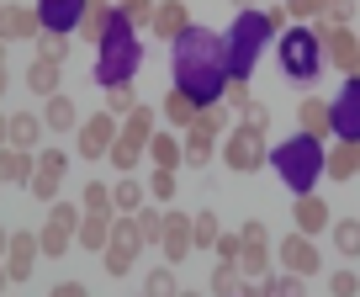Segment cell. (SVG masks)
Returning <instances> with one entry per match:
<instances>
[{
    "mask_svg": "<svg viewBox=\"0 0 360 297\" xmlns=\"http://www.w3.org/2000/svg\"><path fill=\"white\" fill-rule=\"evenodd\" d=\"M27 186H32L37 202H58V186H64V181H53V175H37V170H32V181H27Z\"/></svg>",
    "mask_w": 360,
    "mask_h": 297,
    "instance_id": "obj_52",
    "label": "cell"
},
{
    "mask_svg": "<svg viewBox=\"0 0 360 297\" xmlns=\"http://www.w3.org/2000/svg\"><path fill=\"white\" fill-rule=\"evenodd\" d=\"M122 133L138 138V144H148V138L159 133V122H154V112H148V106H133V112L122 117Z\"/></svg>",
    "mask_w": 360,
    "mask_h": 297,
    "instance_id": "obj_36",
    "label": "cell"
},
{
    "mask_svg": "<svg viewBox=\"0 0 360 297\" xmlns=\"http://www.w3.org/2000/svg\"><path fill=\"white\" fill-rule=\"evenodd\" d=\"M238 271H244V282H270V250H244Z\"/></svg>",
    "mask_w": 360,
    "mask_h": 297,
    "instance_id": "obj_37",
    "label": "cell"
},
{
    "mask_svg": "<svg viewBox=\"0 0 360 297\" xmlns=\"http://www.w3.org/2000/svg\"><path fill=\"white\" fill-rule=\"evenodd\" d=\"M148 27H154L159 43H180L196 22H191V11H186V0H159V11H154V22H148Z\"/></svg>",
    "mask_w": 360,
    "mask_h": 297,
    "instance_id": "obj_14",
    "label": "cell"
},
{
    "mask_svg": "<svg viewBox=\"0 0 360 297\" xmlns=\"http://www.w3.org/2000/svg\"><path fill=\"white\" fill-rule=\"evenodd\" d=\"M117 138H122L117 117H112V112H96V117H85V122H79V154H85V160H101V154H112Z\"/></svg>",
    "mask_w": 360,
    "mask_h": 297,
    "instance_id": "obj_11",
    "label": "cell"
},
{
    "mask_svg": "<svg viewBox=\"0 0 360 297\" xmlns=\"http://www.w3.org/2000/svg\"><path fill=\"white\" fill-rule=\"evenodd\" d=\"M0 16H6V6H0Z\"/></svg>",
    "mask_w": 360,
    "mask_h": 297,
    "instance_id": "obj_62",
    "label": "cell"
},
{
    "mask_svg": "<svg viewBox=\"0 0 360 297\" xmlns=\"http://www.w3.org/2000/svg\"><path fill=\"white\" fill-rule=\"evenodd\" d=\"M212 148H217V133L196 117L191 127H186V165H196V170H207V160H212Z\"/></svg>",
    "mask_w": 360,
    "mask_h": 297,
    "instance_id": "obj_24",
    "label": "cell"
},
{
    "mask_svg": "<svg viewBox=\"0 0 360 297\" xmlns=\"http://www.w3.org/2000/svg\"><path fill=\"white\" fill-rule=\"evenodd\" d=\"M223 160H228V170L255 175L259 165H270V144H265V133H259V127H249V122H238L233 133H228V144H223Z\"/></svg>",
    "mask_w": 360,
    "mask_h": 297,
    "instance_id": "obj_6",
    "label": "cell"
},
{
    "mask_svg": "<svg viewBox=\"0 0 360 297\" xmlns=\"http://www.w3.org/2000/svg\"><path fill=\"white\" fill-rule=\"evenodd\" d=\"M79 207H85V213H117V207H112V186L90 181L85 191H79Z\"/></svg>",
    "mask_w": 360,
    "mask_h": 297,
    "instance_id": "obj_39",
    "label": "cell"
},
{
    "mask_svg": "<svg viewBox=\"0 0 360 297\" xmlns=\"http://www.w3.org/2000/svg\"><path fill=\"white\" fill-rule=\"evenodd\" d=\"M265 43H270V22H265V11H238V16H233V27H228V37H223L228 80H244V85H249V75H255V58L265 53Z\"/></svg>",
    "mask_w": 360,
    "mask_h": 297,
    "instance_id": "obj_3",
    "label": "cell"
},
{
    "mask_svg": "<svg viewBox=\"0 0 360 297\" xmlns=\"http://www.w3.org/2000/svg\"><path fill=\"white\" fill-rule=\"evenodd\" d=\"M112 16H117V0H85V16H79V37H85V43H101L106 27H112Z\"/></svg>",
    "mask_w": 360,
    "mask_h": 297,
    "instance_id": "obj_23",
    "label": "cell"
},
{
    "mask_svg": "<svg viewBox=\"0 0 360 297\" xmlns=\"http://www.w3.org/2000/svg\"><path fill=\"white\" fill-rule=\"evenodd\" d=\"M292 223H297V234H328L334 229V213H328V202L318 191H307V196H297V207H292Z\"/></svg>",
    "mask_w": 360,
    "mask_h": 297,
    "instance_id": "obj_15",
    "label": "cell"
},
{
    "mask_svg": "<svg viewBox=\"0 0 360 297\" xmlns=\"http://www.w3.org/2000/svg\"><path fill=\"white\" fill-rule=\"evenodd\" d=\"M355 175H360V144L334 138V148H328V181H355Z\"/></svg>",
    "mask_w": 360,
    "mask_h": 297,
    "instance_id": "obj_26",
    "label": "cell"
},
{
    "mask_svg": "<svg viewBox=\"0 0 360 297\" xmlns=\"http://www.w3.org/2000/svg\"><path fill=\"white\" fill-rule=\"evenodd\" d=\"M6 250H11V229H0V260H6Z\"/></svg>",
    "mask_w": 360,
    "mask_h": 297,
    "instance_id": "obj_57",
    "label": "cell"
},
{
    "mask_svg": "<svg viewBox=\"0 0 360 297\" xmlns=\"http://www.w3.org/2000/svg\"><path fill=\"white\" fill-rule=\"evenodd\" d=\"M207 292H212V297H244V271L217 260V271H212V282H207Z\"/></svg>",
    "mask_w": 360,
    "mask_h": 297,
    "instance_id": "obj_32",
    "label": "cell"
},
{
    "mask_svg": "<svg viewBox=\"0 0 360 297\" xmlns=\"http://www.w3.org/2000/svg\"><path fill=\"white\" fill-rule=\"evenodd\" d=\"M37 58H58V64H64L69 58V32H43L37 37Z\"/></svg>",
    "mask_w": 360,
    "mask_h": 297,
    "instance_id": "obj_45",
    "label": "cell"
},
{
    "mask_svg": "<svg viewBox=\"0 0 360 297\" xmlns=\"http://www.w3.org/2000/svg\"><path fill=\"white\" fill-rule=\"evenodd\" d=\"M148 160H154V170H180L186 165V144L169 133H154L148 138Z\"/></svg>",
    "mask_w": 360,
    "mask_h": 297,
    "instance_id": "obj_28",
    "label": "cell"
},
{
    "mask_svg": "<svg viewBox=\"0 0 360 297\" xmlns=\"http://www.w3.org/2000/svg\"><path fill=\"white\" fill-rule=\"evenodd\" d=\"M169 53H175V64L180 58H223V37L207 32V27H191L180 43H169Z\"/></svg>",
    "mask_w": 360,
    "mask_h": 297,
    "instance_id": "obj_20",
    "label": "cell"
},
{
    "mask_svg": "<svg viewBox=\"0 0 360 297\" xmlns=\"http://www.w3.org/2000/svg\"><path fill=\"white\" fill-rule=\"evenodd\" d=\"M297 122H302L297 133L328 144V138H334V101H318V96H313V101H302V106H297Z\"/></svg>",
    "mask_w": 360,
    "mask_h": 297,
    "instance_id": "obj_18",
    "label": "cell"
},
{
    "mask_svg": "<svg viewBox=\"0 0 360 297\" xmlns=\"http://www.w3.org/2000/svg\"><path fill=\"white\" fill-rule=\"evenodd\" d=\"M112 223H117V213H85L79 217V250H106L112 244Z\"/></svg>",
    "mask_w": 360,
    "mask_h": 297,
    "instance_id": "obj_22",
    "label": "cell"
},
{
    "mask_svg": "<svg viewBox=\"0 0 360 297\" xmlns=\"http://www.w3.org/2000/svg\"><path fill=\"white\" fill-rule=\"evenodd\" d=\"M328 234H334V250L345 255V260H355V255H360V217H339Z\"/></svg>",
    "mask_w": 360,
    "mask_h": 297,
    "instance_id": "obj_34",
    "label": "cell"
},
{
    "mask_svg": "<svg viewBox=\"0 0 360 297\" xmlns=\"http://www.w3.org/2000/svg\"><path fill=\"white\" fill-rule=\"evenodd\" d=\"M32 170H37V154L32 148H0V186H27L32 181Z\"/></svg>",
    "mask_w": 360,
    "mask_h": 297,
    "instance_id": "obj_21",
    "label": "cell"
},
{
    "mask_svg": "<svg viewBox=\"0 0 360 297\" xmlns=\"http://www.w3.org/2000/svg\"><path fill=\"white\" fill-rule=\"evenodd\" d=\"M212 250H217V260H223V265H238V255H244V239H238V234H223Z\"/></svg>",
    "mask_w": 360,
    "mask_h": 297,
    "instance_id": "obj_51",
    "label": "cell"
},
{
    "mask_svg": "<svg viewBox=\"0 0 360 297\" xmlns=\"http://www.w3.org/2000/svg\"><path fill=\"white\" fill-rule=\"evenodd\" d=\"M37 255H43V244H37V234H11V250H6V271H11V282H27L37 265Z\"/></svg>",
    "mask_w": 360,
    "mask_h": 297,
    "instance_id": "obj_19",
    "label": "cell"
},
{
    "mask_svg": "<svg viewBox=\"0 0 360 297\" xmlns=\"http://www.w3.org/2000/svg\"><path fill=\"white\" fill-rule=\"evenodd\" d=\"M180 297H207V292H180Z\"/></svg>",
    "mask_w": 360,
    "mask_h": 297,
    "instance_id": "obj_61",
    "label": "cell"
},
{
    "mask_svg": "<svg viewBox=\"0 0 360 297\" xmlns=\"http://www.w3.org/2000/svg\"><path fill=\"white\" fill-rule=\"evenodd\" d=\"M43 117H37V112H16L11 117V148H32V154H37V138H43Z\"/></svg>",
    "mask_w": 360,
    "mask_h": 297,
    "instance_id": "obj_29",
    "label": "cell"
},
{
    "mask_svg": "<svg viewBox=\"0 0 360 297\" xmlns=\"http://www.w3.org/2000/svg\"><path fill=\"white\" fill-rule=\"evenodd\" d=\"M270 165H276V175H281L297 196H307L328 175V148L318 144V138H307V133H292L286 144L270 148Z\"/></svg>",
    "mask_w": 360,
    "mask_h": 297,
    "instance_id": "obj_2",
    "label": "cell"
},
{
    "mask_svg": "<svg viewBox=\"0 0 360 297\" xmlns=\"http://www.w3.org/2000/svg\"><path fill=\"white\" fill-rule=\"evenodd\" d=\"M238 117H244L249 127H259V133H270V106H265V101H255V96H249V106H244Z\"/></svg>",
    "mask_w": 360,
    "mask_h": 297,
    "instance_id": "obj_50",
    "label": "cell"
},
{
    "mask_svg": "<svg viewBox=\"0 0 360 297\" xmlns=\"http://www.w3.org/2000/svg\"><path fill=\"white\" fill-rule=\"evenodd\" d=\"M148 196H154V202H169V196H175V170H154L148 175Z\"/></svg>",
    "mask_w": 360,
    "mask_h": 297,
    "instance_id": "obj_47",
    "label": "cell"
},
{
    "mask_svg": "<svg viewBox=\"0 0 360 297\" xmlns=\"http://www.w3.org/2000/svg\"><path fill=\"white\" fill-rule=\"evenodd\" d=\"M233 11H255V0H233Z\"/></svg>",
    "mask_w": 360,
    "mask_h": 297,
    "instance_id": "obj_58",
    "label": "cell"
},
{
    "mask_svg": "<svg viewBox=\"0 0 360 297\" xmlns=\"http://www.w3.org/2000/svg\"><path fill=\"white\" fill-rule=\"evenodd\" d=\"M286 6H292L297 22H313V16H323V11H328V0H286Z\"/></svg>",
    "mask_w": 360,
    "mask_h": 297,
    "instance_id": "obj_54",
    "label": "cell"
},
{
    "mask_svg": "<svg viewBox=\"0 0 360 297\" xmlns=\"http://www.w3.org/2000/svg\"><path fill=\"white\" fill-rule=\"evenodd\" d=\"M143 297H180V282H175V265H154L143 276Z\"/></svg>",
    "mask_w": 360,
    "mask_h": 297,
    "instance_id": "obj_35",
    "label": "cell"
},
{
    "mask_svg": "<svg viewBox=\"0 0 360 297\" xmlns=\"http://www.w3.org/2000/svg\"><path fill=\"white\" fill-rule=\"evenodd\" d=\"M6 282H11V271H6V260H0V292H6Z\"/></svg>",
    "mask_w": 360,
    "mask_h": 297,
    "instance_id": "obj_59",
    "label": "cell"
},
{
    "mask_svg": "<svg viewBox=\"0 0 360 297\" xmlns=\"http://www.w3.org/2000/svg\"><path fill=\"white\" fill-rule=\"evenodd\" d=\"M143 64V43H138V27L122 11L112 16L106 37L96 43V80L112 91V85H133V69Z\"/></svg>",
    "mask_w": 360,
    "mask_h": 297,
    "instance_id": "obj_1",
    "label": "cell"
},
{
    "mask_svg": "<svg viewBox=\"0 0 360 297\" xmlns=\"http://www.w3.org/2000/svg\"><path fill=\"white\" fill-rule=\"evenodd\" d=\"M0 69H6V37H0Z\"/></svg>",
    "mask_w": 360,
    "mask_h": 297,
    "instance_id": "obj_60",
    "label": "cell"
},
{
    "mask_svg": "<svg viewBox=\"0 0 360 297\" xmlns=\"http://www.w3.org/2000/svg\"><path fill=\"white\" fill-rule=\"evenodd\" d=\"M318 37H323V58L345 75H360V37L349 27H334V22H318Z\"/></svg>",
    "mask_w": 360,
    "mask_h": 297,
    "instance_id": "obj_9",
    "label": "cell"
},
{
    "mask_svg": "<svg viewBox=\"0 0 360 297\" xmlns=\"http://www.w3.org/2000/svg\"><path fill=\"white\" fill-rule=\"evenodd\" d=\"M328 292H334V297H355L360 292V276L355 271H334V276H328Z\"/></svg>",
    "mask_w": 360,
    "mask_h": 297,
    "instance_id": "obj_53",
    "label": "cell"
},
{
    "mask_svg": "<svg viewBox=\"0 0 360 297\" xmlns=\"http://www.w3.org/2000/svg\"><path fill=\"white\" fill-rule=\"evenodd\" d=\"M228 112H233V106H223V101H217V106H202V122L212 127V133H223V127H228Z\"/></svg>",
    "mask_w": 360,
    "mask_h": 297,
    "instance_id": "obj_55",
    "label": "cell"
},
{
    "mask_svg": "<svg viewBox=\"0 0 360 297\" xmlns=\"http://www.w3.org/2000/svg\"><path fill=\"white\" fill-rule=\"evenodd\" d=\"M37 16H43V32H79L85 0H37Z\"/></svg>",
    "mask_w": 360,
    "mask_h": 297,
    "instance_id": "obj_16",
    "label": "cell"
},
{
    "mask_svg": "<svg viewBox=\"0 0 360 297\" xmlns=\"http://www.w3.org/2000/svg\"><path fill=\"white\" fill-rule=\"evenodd\" d=\"M79 217H85V207H75V202H53L48 207V223L37 229V244H43V255H69V244H75V234H79Z\"/></svg>",
    "mask_w": 360,
    "mask_h": 297,
    "instance_id": "obj_7",
    "label": "cell"
},
{
    "mask_svg": "<svg viewBox=\"0 0 360 297\" xmlns=\"http://www.w3.org/2000/svg\"><path fill=\"white\" fill-rule=\"evenodd\" d=\"M228 64L223 58H180L175 64V91H186L196 106H217L228 96Z\"/></svg>",
    "mask_w": 360,
    "mask_h": 297,
    "instance_id": "obj_4",
    "label": "cell"
},
{
    "mask_svg": "<svg viewBox=\"0 0 360 297\" xmlns=\"http://www.w3.org/2000/svg\"><path fill=\"white\" fill-rule=\"evenodd\" d=\"M334 138L360 144V75H349L345 91L334 96Z\"/></svg>",
    "mask_w": 360,
    "mask_h": 297,
    "instance_id": "obj_12",
    "label": "cell"
},
{
    "mask_svg": "<svg viewBox=\"0 0 360 297\" xmlns=\"http://www.w3.org/2000/svg\"><path fill=\"white\" fill-rule=\"evenodd\" d=\"M281 69H286V80H297V85L318 80V69H323V37H318V27L292 22L281 32Z\"/></svg>",
    "mask_w": 360,
    "mask_h": 297,
    "instance_id": "obj_5",
    "label": "cell"
},
{
    "mask_svg": "<svg viewBox=\"0 0 360 297\" xmlns=\"http://www.w3.org/2000/svg\"><path fill=\"white\" fill-rule=\"evenodd\" d=\"M265 22H270V32H286L297 16H292V6H286V0H270V6H265Z\"/></svg>",
    "mask_w": 360,
    "mask_h": 297,
    "instance_id": "obj_48",
    "label": "cell"
},
{
    "mask_svg": "<svg viewBox=\"0 0 360 297\" xmlns=\"http://www.w3.org/2000/svg\"><path fill=\"white\" fill-rule=\"evenodd\" d=\"M0 37H6V43L43 37V16H37V6H6V16H0Z\"/></svg>",
    "mask_w": 360,
    "mask_h": 297,
    "instance_id": "obj_17",
    "label": "cell"
},
{
    "mask_svg": "<svg viewBox=\"0 0 360 297\" xmlns=\"http://www.w3.org/2000/svg\"><path fill=\"white\" fill-rule=\"evenodd\" d=\"M138 234H143V244H159L165 239V213H159V207H138Z\"/></svg>",
    "mask_w": 360,
    "mask_h": 297,
    "instance_id": "obj_38",
    "label": "cell"
},
{
    "mask_svg": "<svg viewBox=\"0 0 360 297\" xmlns=\"http://www.w3.org/2000/svg\"><path fill=\"white\" fill-rule=\"evenodd\" d=\"M133 106H138V91H133V85H112V91H106V112H112V117H127Z\"/></svg>",
    "mask_w": 360,
    "mask_h": 297,
    "instance_id": "obj_43",
    "label": "cell"
},
{
    "mask_svg": "<svg viewBox=\"0 0 360 297\" xmlns=\"http://www.w3.org/2000/svg\"><path fill=\"white\" fill-rule=\"evenodd\" d=\"M318 22H334V27H349V22H355V0H328V11L318 16Z\"/></svg>",
    "mask_w": 360,
    "mask_h": 297,
    "instance_id": "obj_49",
    "label": "cell"
},
{
    "mask_svg": "<svg viewBox=\"0 0 360 297\" xmlns=\"http://www.w3.org/2000/svg\"><path fill=\"white\" fill-rule=\"evenodd\" d=\"M238 239H244V250H270V229L259 223V217H249L244 229H238Z\"/></svg>",
    "mask_w": 360,
    "mask_h": 297,
    "instance_id": "obj_46",
    "label": "cell"
},
{
    "mask_svg": "<svg viewBox=\"0 0 360 297\" xmlns=\"http://www.w3.org/2000/svg\"><path fill=\"white\" fill-rule=\"evenodd\" d=\"M43 122L53 127V133H79V112H75V96H48L43 101Z\"/></svg>",
    "mask_w": 360,
    "mask_h": 297,
    "instance_id": "obj_25",
    "label": "cell"
},
{
    "mask_svg": "<svg viewBox=\"0 0 360 297\" xmlns=\"http://www.w3.org/2000/svg\"><path fill=\"white\" fill-rule=\"evenodd\" d=\"M276 260H281V271H292V276H318L323 271V250H318L307 234H286L281 250H276Z\"/></svg>",
    "mask_w": 360,
    "mask_h": 297,
    "instance_id": "obj_10",
    "label": "cell"
},
{
    "mask_svg": "<svg viewBox=\"0 0 360 297\" xmlns=\"http://www.w3.org/2000/svg\"><path fill=\"white\" fill-rule=\"evenodd\" d=\"M196 117H202V106H196L186 91H169V96H165V122H169V127H191Z\"/></svg>",
    "mask_w": 360,
    "mask_h": 297,
    "instance_id": "obj_30",
    "label": "cell"
},
{
    "mask_svg": "<svg viewBox=\"0 0 360 297\" xmlns=\"http://www.w3.org/2000/svg\"><path fill=\"white\" fill-rule=\"evenodd\" d=\"M191 234H196V244H202V250H212V244L223 239V229H217V213H196V217H191Z\"/></svg>",
    "mask_w": 360,
    "mask_h": 297,
    "instance_id": "obj_41",
    "label": "cell"
},
{
    "mask_svg": "<svg viewBox=\"0 0 360 297\" xmlns=\"http://www.w3.org/2000/svg\"><path fill=\"white\" fill-rule=\"evenodd\" d=\"M138 250H143L138 217L117 213V223H112V244L101 250V260H106V276H127V271H133V260H138Z\"/></svg>",
    "mask_w": 360,
    "mask_h": 297,
    "instance_id": "obj_8",
    "label": "cell"
},
{
    "mask_svg": "<svg viewBox=\"0 0 360 297\" xmlns=\"http://www.w3.org/2000/svg\"><path fill=\"white\" fill-rule=\"evenodd\" d=\"M58 75H64L58 58H32V69H27V91L48 101V96H58Z\"/></svg>",
    "mask_w": 360,
    "mask_h": 297,
    "instance_id": "obj_27",
    "label": "cell"
},
{
    "mask_svg": "<svg viewBox=\"0 0 360 297\" xmlns=\"http://www.w3.org/2000/svg\"><path fill=\"white\" fill-rule=\"evenodd\" d=\"M270 297H307V276H292V271L270 276Z\"/></svg>",
    "mask_w": 360,
    "mask_h": 297,
    "instance_id": "obj_42",
    "label": "cell"
},
{
    "mask_svg": "<svg viewBox=\"0 0 360 297\" xmlns=\"http://www.w3.org/2000/svg\"><path fill=\"white\" fill-rule=\"evenodd\" d=\"M53 297H90V292H85L79 282H58V286H53Z\"/></svg>",
    "mask_w": 360,
    "mask_h": 297,
    "instance_id": "obj_56",
    "label": "cell"
},
{
    "mask_svg": "<svg viewBox=\"0 0 360 297\" xmlns=\"http://www.w3.org/2000/svg\"><path fill=\"white\" fill-rule=\"evenodd\" d=\"M37 175L64 181V175H69V154H64V148H37Z\"/></svg>",
    "mask_w": 360,
    "mask_h": 297,
    "instance_id": "obj_40",
    "label": "cell"
},
{
    "mask_svg": "<svg viewBox=\"0 0 360 297\" xmlns=\"http://www.w3.org/2000/svg\"><path fill=\"white\" fill-rule=\"evenodd\" d=\"M143 154H148V144H138V138H127V133H122V138L112 144V154H106V160H112L122 175H133V165L143 160Z\"/></svg>",
    "mask_w": 360,
    "mask_h": 297,
    "instance_id": "obj_33",
    "label": "cell"
},
{
    "mask_svg": "<svg viewBox=\"0 0 360 297\" xmlns=\"http://www.w3.org/2000/svg\"><path fill=\"white\" fill-rule=\"evenodd\" d=\"M143 196H148V186H143V181H133V175H122V181L112 186V207H117V213H127V217L143 207Z\"/></svg>",
    "mask_w": 360,
    "mask_h": 297,
    "instance_id": "obj_31",
    "label": "cell"
},
{
    "mask_svg": "<svg viewBox=\"0 0 360 297\" xmlns=\"http://www.w3.org/2000/svg\"><path fill=\"white\" fill-rule=\"evenodd\" d=\"M117 11H122L133 27H148V22H154V11H159V6H154V0H117Z\"/></svg>",
    "mask_w": 360,
    "mask_h": 297,
    "instance_id": "obj_44",
    "label": "cell"
},
{
    "mask_svg": "<svg viewBox=\"0 0 360 297\" xmlns=\"http://www.w3.org/2000/svg\"><path fill=\"white\" fill-rule=\"evenodd\" d=\"M159 250H165V265H180L196 250V234H191V217L186 213H165V239H159Z\"/></svg>",
    "mask_w": 360,
    "mask_h": 297,
    "instance_id": "obj_13",
    "label": "cell"
}]
</instances>
